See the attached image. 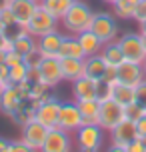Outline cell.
Instances as JSON below:
<instances>
[{
	"mask_svg": "<svg viewBox=\"0 0 146 152\" xmlns=\"http://www.w3.org/2000/svg\"><path fill=\"white\" fill-rule=\"evenodd\" d=\"M92 8L88 6L82 0H74L70 8L64 12V16L60 18V24L70 32V34H80L90 28V22H92Z\"/></svg>",
	"mask_w": 146,
	"mask_h": 152,
	"instance_id": "6da1fadb",
	"label": "cell"
},
{
	"mask_svg": "<svg viewBox=\"0 0 146 152\" xmlns=\"http://www.w3.org/2000/svg\"><path fill=\"white\" fill-rule=\"evenodd\" d=\"M90 30L104 42L116 40L118 36V24L114 22V16L110 12H94L92 14V22H90Z\"/></svg>",
	"mask_w": 146,
	"mask_h": 152,
	"instance_id": "7a4b0ae2",
	"label": "cell"
},
{
	"mask_svg": "<svg viewBox=\"0 0 146 152\" xmlns=\"http://www.w3.org/2000/svg\"><path fill=\"white\" fill-rule=\"evenodd\" d=\"M118 44H120V48H122V54H124L126 60L144 64L146 50H144V46H142L140 32H124L122 36L118 38Z\"/></svg>",
	"mask_w": 146,
	"mask_h": 152,
	"instance_id": "3957f363",
	"label": "cell"
},
{
	"mask_svg": "<svg viewBox=\"0 0 146 152\" xmlns=\"http://www.w3.org/2000/svg\"><path fill=\"white\" fill-rule=\"evenodd\" d=\"M124 118H126V114H124V106L120 102H116L114 98H108V100H104V102H100L98 124L106 130V132H110V130L114 128L116 124H120Z\"/></svg>",
	"mask_w": 146,
	"mask_h": 152,
	"instance_id": "277c9868",
	"label": "cell"
},
{
	"mask_svg": "<svg viewBox=\"0 0 146 152\" xmlns=\"http://www.w3.org/2000/svg\"><path fill=\"white\" fill-rule=\"evenodd\" d=\"M104 132H106V130L102 128L100 124H82V126L74 132L76 146L100 150L102 144H104Z\"/></svg>",
	"mask_w": 146,
	"mask_h": 152,
	"instance_id": "5b68a950",
	"label": "cell"
},
{
	"mask_svg": "<svg viewBox=\"0 0 146 152\" xmlns=\"http://www.w3.org/2000/svg\"><path fill=\"white\" fill-rule=\"evenodd\" d=\"M58 22H60L58 18H54L52 14H48L46 10H42V8L38 6V10L34 12V16L30 18V22L26 24L24 28H26V32H28L30 36L38 38V36H42V34L58 30Z\"/></svg>",
	"mask_w": 146,
	"mask_h": 152,
	"instance_id": "8992f818",
	"label": "cell"
},
{
	"mask_svg": "<svg viewBox=\"0 0 146 152\" xmlns=\"http://www.w3.org/2000/svg\"><path fill=\"white\" fill-rule=\"evenodd\" d=\"M72 150H74L72 134L58 128V126L48 130V136L44 140L42 148H40V152H72Z\"/></svg>",
	"mask_w": 146,
	"mask_h": 152,
	"instance_id": "52a82bcc",
	"label": "cell"
},
{
	"mask_svg": "<svg viewBox=\"0 0 146 152\" xmlns=\"http://www.w3.org/2000/svg\"><path fill=\"white\" fill-rule=\"evenodd\" d=\"M60 100L50 96L48 100L44 102H40L38 106H36V112H34V118L38 122H42L48 130H52L58 126V114H60Z\"/></svg>",
	"mask_w": 146,
	"mask_h": 152,
	"instance_id": "ba28073f",
	"label": "cell"
},
{
	"mask_svg": "<svg viewBox=\"0 0 146 152\" xmlns=\"http://www.w3.org/2000/svg\"><path fill=\"white\" fill-rule=\"evenodd\" d=\"M46 136H48V128L42 122H38L36 118H32L30 122H26L24 126H20V140H24L28 146L36 148V150L42 148Z\"/></svg>",
	"mask_w": 146,
	"mask_h": 152,
	"instance_id": "9c48e42d",
	"label": "cell"
},
{
	"mask_svg": "<svg viewBox=\"0 0 146 152\" xmlns=\"http://www.w3.org/2000/svg\"><path fill=\"white\" fill-rule=\"evenodd\" d=\"M80 126H82V116H80L78 104L76 102H62L60 114H58V128L74 134Z\"/></svg>",
	"mask_w": 146,
	"mask_h": 152,
	"instance_id": "30bf717a",
	"label": "cell"
},
{
	"mask_svg": "<svg viewBox=\"0 0 146 152\" xmlns=\"http://www.w3.org/2000/svg\"><path fill=\"white\" fill-rule=\"evenodd\" d=\"M38 70H40V80L50 88H56L62 82V70L58 56H44L38 64Z\"/></svg>",
	"mask_w": 146,
	"mask_h": 152,
	"instance_id": "8fae6325",
	"label": "cell"
},
{
	"mask_svg": "<svg viewBox=\"0 0 146 152\" xmlns=\"http://www.w3.org/2000/svg\"><path fill=\"white\" fill-rule=\"evenodd\" d=\"M138 128H136V122L124 118L120 124H116L114 128L110 130V142L116 146H122L126 148L128 144H132L134 140H138Z\"/></svg>",
	"mask_w": 146,
	"mask_h": 152,
	"instance_id": "7c38bea8",
	"label": "cell"
},
{
	"mask_svg": "<svg viewBox=\"0 0 146 152\" xmlns=\"http://www.w3.org/2000/svg\"><path fill=\"white\" fill-rule=\"evenodd\" d=\"M144 78H146L144 68H142V64H138V62L124 60L122 64L116 66V82H122V84H128V86H134L136 88Z\"/></svg>",
	"mask_w": 146,
	"mask_h": 152,
	"instance_id": "4fadbf2b",
	"label": "cell"
},
{
	"mask_svg": "<svg viewBox=\"0 0 146 152\" xmlns=\"http://www.w3.org/2000/svg\"><path fill=\"white\" fill-rule=\"evenodd\" d=\"M2 4H8L12 14L16 16L18 24H26L30 22V18L34 16V12L38 10V0H4Z\"/></svg>",
	"mask_w": 146,
	"mask_h": 152,
	"instance_id": "5bb4252c",
	"label": "cell"
},
{
	"mask_svg": "<svg viewBox=\"0 0 146 152\" xmlns=\"http://www.w3.org/2000/svg\"><path fill=\"white\" fill-rule=\"evenodd\" d=\"M62 40H64V34L58 30H52L48 34H42V36L36 38V46H38L42 56H58Z\"/></svg>",
	"mask_w": 146,
	"mask_h": 152,
	"instance_id": "9a60e30c",
	"label": "cell"
},
{
	"mask_svg": "<svg viewBox=\"0 0 146 152\" xmlns=\"http://www.w3.org/2000/svg\"><path fill=\"white\" fill-rule=\"evenodd\" d=\"M72 98H74V102L96 98V80L88 78V76L76 78L72 82Z\"/></svg>",
	"mask_w": 146,
	"mask_h": 152,
	"instance_id": "2e32d148",
	"label": "cell"
},
{
	"mask_svg": "<svg viewBox=\"0 0 146 152\" xmlns=\"http://www.w3.org/2000/svg\"><path fill=\"white\" fill-rule=\"evenodd\" d=\"M36 106H38V102L32 98V96H24V100L20 102V106L16 108V110H14L12 114H10L8 118L14 122L16 126H24L26 122H30L32 118H34Z\"/></svg>",
	"mask_w": 146,
	"mask_h": 152,
	"instance_id": "e0dca14e",
	"label": "cell"
},
{
	"mask_svg": "<svg viewBox=\"0 0 146 152\" xmlns=\"http://www.w3.org/2000/svg\"><path fill=\"white\" fill-rule=\"evenodd\" d=\"M22 100H24V96H22V92L18 90V86L16 84H8L4 94H2V98H0V112L10 116L16 108L20 106Z\"/></svg>",
	"mask_w": 146,
	"mask_h": 152,
	"instance_id": "ac0fdd59",
	"label": "cell"
},
{
	"mask_svg": "<svg viewBox=\"0 0 146 152\" xmlns=\"http://www.w3.org/2000/svg\"><path fill=\"white\" fill-rule=\"evenodd\" d=\"M62 80L74 82L76 78L84 76V58H60Z\"/></svg>",
	"mask_w": 146,
	"mask_h": 152,
	"instance_id": "d6986e66",
	"label": "cell"
},
{
	"mask_svg": "<svg viewBox=\"0 0 146 152\" xmlns=\"http://www.w3.org/2000/svg\"><path fill=\"white\" fill-rule=\"evenodd\" d=\"M106 60L98 54H92V56H86L84 58V76L92 78V80H102L104 78V72H106Z\"/></svg>",
	"mask_w": 146,
	"mask_h": 152,
	"instance_id": "ffe728a7",
	"label": "cell"
},
{
	"mask_svg": "<svg viewBox=\"0 0 146 152\" xmlns=\"http://www.w3.org/2000/svg\"><path fill=\"white\" fill-rule=\"evenodd\" d=\"M58 58H86L82 46L78 42V38L72 34V36H64L60 44V50H58Z\"/></svg>",
	"mask_w": 146,
	"mask_h": 152,
	"instance_id": "44dd1931",
	"label": "cell"
},
{
	"mask_svg": "<svg viewBox=\"0 0 146 152\" xmlns=\"http://www.w3.org/2000/svg\"><path fill=\"white\" fill-rule=\"evenodd\" d=\"M100 56L106 60V64H112V66H118L122 64L126 58L122 54V48L118 44V38L116 40H110V42H104L102 44V50H100Z\"/></svg>",
	"mask_w": 146,
	"mask_h": 152,
	"instance_id": "7402d4cb",
	"label": "cell"
},
{
	"mask_svg": "<svg viewBox=\"0 0 146 152\" xmlns=\"http://www.w3.org/2000/svg\"><path fill=\"white\" fill-rule=\"evenodd\" d=\"M80 108V116H82V124H98V112H100V102L96 98L90 100H80L76 102Z\"/></svg>",
	"mask_w": 146,
	"mask_h": 152,
	"instance_id": "603a6c76",
	"label": "cell"
},
{
	"mask_svg": "<svg viewBox=\"0 0 146 152\" xmlns=\"http://www.w3.org/2000/svg\"><path fill=\"white\" fill-rule=\"evenodd\" d=\"M76 38H78V42H80V46H82V50H84L86 56L98 54L100 50H102V40H100L90 28L84 30V32H80V34H76Z\"/></svg>",
	"mask_w": 146,
	"mask_h": 152,
	"instance_id": "cb8c5ba5",
	"label": "cell"
},
{
	"mask_svg": "<svg viewBox=\"0 0 146 152\" xmlns=\"http://www.w3.org/2000/svg\"><path fill=\"white\" fill-rule=\"evenodd\" d=\"M112 98L116 102H120L122 106H128L134 102V86H128V84L116 82L114 88H112Z\"/></svg>",
	"mask_w": 146,
	"mask_h": 152,
	"instance_id": "d4e9b609",
	"label": "cell"
},
{
	"mask_svg": "<svg viewBox=\"0 0 146 152\" xmlns=\"http://www.w3.org/2000/svg\"><path fill=\"white\" fill-rule=\"evenodd\" d=\"M34 48H36V38L30 36L28 32H24L22 36H18L14 42H12V50H14V52H18L22 58H24L28 52H32Z\"/></svg>",
	"mask_w": 146,
	"mask_h": 152,
	"instance_id": "484cf974",
	"label": "cell"
},
{
	"mask_svg": "<svg viewBox=\"0 0 146 152\" xmlns=\"http://www.w3.org/2000/svg\"><path fill=\"white\" fill-rule=\"evenodd\" d=\"M138 0H116L112 8H114V16L120 20H132V12Z\"/></svg>",
	"mask_w": 146,
	"mask_h": 152,
	"instance_id": "4316f807",
	"label": "cell"
},
{
	"mask_svg": "<svg viewBox=\"0 0 146 152\" xmlns=\"http://www.w3.org/2000/svg\"><path fill=\"white\" fill-rule=\"evenodd\" d=\"M38 6L42 8V10H46L48 14H52L54 18H58V20H60L62 16H64V12L68 10V8L64 6L60 0H40Z\"/></svg>",
	"mask_w": 146,
	"mask_h": 152,
	"instance_id": "83f0119b",
	"label": "cell"
},
{
	"mask_svg": "<svg viewBox=\"0 0 146 152\" xmlns=\"http://www.w3.org/2000/svg\"><path fill=\"white\" fill-rule=\"evenodd\" d=\"M10 68V78H8V82L10 84H18L26 80V74H28V66L20 62V64H14V66H8Z\"/></svg>",
	"mask_w": 146,
	"mask_h": 152,
	"instance_id": "f1b7e54d",
	"label": "cell"
},
{
	"mask_svg": "<svg viewBox=\"0 0 146 152\" xmlns=\"http://www.w3.org/2000/svg\"><path fill=\"white\" fill-rule=\"evenodd\" d=\"M112 88H114V84L106 82L104 78L102 80H96V100L98 102H104V100L112 98Z\"/></svg>",
	"mask_w": 146,
	"mask_h": 152,
	"instance_id": "f546056e",
	"label": "cell"
},
{
	"mask_svg": "<svg viewBox=\"0 0 146 152\" xmlns=\"http://www.w3.org/2000/svg\"><path fill=\"white\" fill-rule=\"evenodd\" d=\"M124 114H126V118L132 122H136L138 118H142L146 114V110L140 104H136V102H132V104H128V106H124Z\"/></svg>",
	"mask_w": 146,
	"mask_h": 152,
	"instance_id": "4dcf8cb0",
	"label": "cell"
},
{
	"mask_svg": "<svg viewBox=\"0 0 146 152\" xmlns=\"http://www.w3.org/2000/svg\"><path fill=\"white\" fill-rule=\"evenodd\" d=\"M2 32H4V36H6L10 42H14L18 36H22L24 32H26V28H24L22 24L16 22V24H10V26H4V30H2Z\"/></svg>",
	"mask_w": 146,
	"mask_h": 152,
	"instance_id": "1f68e13d",
	"label": "cell"
},
{
	"mask_svg": "<svg viewBox=\"0 0 146 152\" xmlns=\"http://www.w3.org/2000/svg\"><path fill=\"white\" fill-rule=\"evenodd\" d=\"M134 102L140 104V106L146 110V78L136 86V88H134Z\"/></svg>",
	"mask_w": 146,
	"mask_h": 152,
	"instance_id": "d6a6232c",
	"label": "cell"
},
{
	"mask_svg": "<svg viewBox=\"0 0 146 152\" xmlns=\"http://www.w3.org/2000/svg\"><path fill=\"white\" fill-rule=\"evenodd\" d=\"M132 20L138 22V24L146 20V0H138V2H136L134 12H132Z\"/></svg>",
	"mask_w": 146,
	"mask_h": 152,
	"instance_id": "836d02e7",
	"label": "cell"
},
{
	"mask_svg": "<svg viewBox=\"0 0 146 152\" xmlns=\"http://www.w3.org/2000/svg\"><path fill=\"white\" fill-rule=\"evenodd\" d=\"M42 58H44V56L40 54L38 46H36L32 52H28L26 56H24V64H26L28 68H34V66H38V64H40V60H42Z\"/></svg>",
	"mask_w": 146,
	"mask_h": 152,
	"instance_id": "e575fe53",
	"label": "cell"
},
{
	"mask_svg": "<svg viewBox=\"0 0 146 152\" xmlns=\"http://www.w3.org/2000/svg\"><path fill=\"white\" fill-rule=\"evenodd\" d=\"M10 152H40L36 150V148H32V146H28L24 140H10Z\"/></svg>",
	"mask_w": 146,
	"mask_h": 152,
	"instance_id": "d590c367",
	"label": "cell"
},
{
	"mask_svg": "<svg viewBox=\"0 0 146 152\" xmlns=\"http://www.w3.org/2000/svg\"><path fill=\"white\" fill-rule=\"evenodd\" d=\"M126 150H128V152H146V144H144L142 138H138V140H134L132 144L126 146Z\"/></svg>",
	"mask_w": 146,
	"mask_h": 152,
	"instance_id": "8d00e7d4",
	"label": "cell"
},
{
	"mask_svg": "<svg viewBox=\"0 0 146 152\" xmlns=\"http://www.w3.org/2000/svg\"><path fill=\"white\" fill-rule=\"evenodd\" d=\"M104 80H106V82L116 84V66H112V64H108V66H106V72H104Z\"/></svg>",
	"mask_w": 146,
	"mask_h": 152,
	"instance_id": "74e56055",
	"label": "cell"
},
{
	"mask_svg": "<svg viewBox=\"0 0 146 152\" xmlns=\"http://www.w3.org/2000/svg\"><path fill=\"white\" fill-rule=\"evenodd\" d=\"M136 128H138V136L140 138H146V114L142 118L136 120Z\"/></svg>",
	"mask_w": 146,
	"mask_h": 152,
	"instance_id": "f35d334b",
	"label": "cell"
},
{
	"mask_svg": "<svg viewBox=\"0 0 146 152\" xmlns=\"http://www.w3.org/2000/svg\"><path fill=\"white\" fill-rule=\"evenodd\" d=\"M8 78H10V68H8V64L4 62V64H0V82H8Z\"/></svg>",
	"mask_w": 146,
	"mask_h": 152,
	"instance_id": "ab89813d",
	"label": "cell"
},
{
	"mask_svg": "<svg viewBox=\"0 0 146 152\" xmlns=\"http://www.w3.org/2000/svg\"><path fill=\"white\" fill-rule=\"evenodd\" d=\"M0 50H12V42H10V40H8L6 36H4V32L0 30Z\"/></svg>",
	"mask_w": 146,
	"mask_h": 152,
	"instance_id": "60d3db41",
	"label": "cell"
},
{
	"mask_svg": "<svg viewBox=\"0 0 146 152\" xmlns=\"http://www.w3.org/2000/svg\"><path fill=\"white\" fill-rule=\"evenodd\" d=\"M0 152H10V140L0 136Z\"/></svg>",
	"mask_w": 146,
	"mask_h": 152,
	"instance_id": "b9f144b4",
	"label": "cell"
},
{
	"mask_svg": "<svg viewBox=\"0 0 146 152\" xmlns=\"http://www.w3.org/2000/svg\"><path fill=\"white\" fill-rule=\"evenodd\" d=\"M104 152H128L126 148H122V146H116V144H110Z\"/></svg>",
	"mask_w": 146,
	"mask_h": 152,
	"instance_id": "7bdbcfd3",
	"label": "cell"
},
{
	"mask_svg": "<svg viewBox=\"0 0 146 152\" xmlns=\"http://www.w3.org/2000/svg\"><path fill=\"white\" fill-rule=\"evenodd\" d=\"M76 152H100V150H96V148H82V146H78Z\"/></svg>",
	"mask_w": 146,
	"mask_h": 152,
	"instance_id": "ee69618b",
	"label": "cell"
},
{
	"mask_svg": "<svg viewBox=\"0 0 146 152\" xmlns=\"http://www.w3.org/2000/svg\"><path fill=\"white\" fill-rule=\"evenodd\" d=\"M6 62V50H0V64Z\"/></svg>",
	"mask_w": 146,
	"mask_h": 152,
	"instance_id": "f6af8a7d",
	"label": "cell"
},
{
	"mask_svg": "<svg viewBox=\"0 0 146 152\" xmlns=\"http://www.w3.org/2000/svg\"><path fill=\"white\" fill-rule=\"evenodd\" d=\"M6 82H0V98H2V94H4V90H6Z\"/></svg>",
	"mask_w": 146,
	"mask_h": 152,
	"instance_id": "bcb514c9",
	"label": "cell"
},
{
	"mask_svg": "<svg viewBox=\"0 0 146 152\" xmlns=\"http://www.w3.org/2000/svg\"><path fill=\"white\" fill-rule=\"evenodd\" d=\"M140 38H142V46H144V50H146V32H140Z\"/></svg>",
	"mask_w": 146,
	"mask_h": 152,
	"instance_id": "7dc6e473",
	"label": "cell"
},
{
	"mask_svg": "<svg viewBox=\"0 0 146 152\" xmlns=\"http://www.w3.org/2000/svg\"><path fill=\"white\" fill-rule=\"evenodd\" d=\"M60 2H62V4H64V6H66V8H70V4H72L74 0H60Z\"/></svg>",
	"mask_w": 146,
	"mask_h": 152,
	"instance_id": "c3c4849f",
	"label": "cell"
},
{
	"mask_svg": "<svg viewBox=\"0 0 146 152\" xmlns=\"http://www.w3.org/2000/svg\"><path fill=\"white\" fill-rule=\"evenodd\" d=\"M138 26H140V32H146V20H144V22H140Z\"/></svg>",
	"mask_w": 146,
	"mask_h": 152,
	"instance_id": "681fc988",
	"label": "cell"
},
{
	"mask_svg": "<svg viewBox=\"0 0 146 152\" xmlns=\"http://www.w3.org/2000/svg\"><path fill=\"white\" fill-rule=\"evenodd\" d=\"M102 2H106V4H114L116 0H102Z\"/></svg>",
	"mask_w": 146,
	"mask_h": 152,
	"instance_id": "f907efd6",
	"label": "cell"
},
{
	"mask_svg": "<svg viewBox=\"0 0 146 152\" xmlns=\"http://www.w3.org/2000/svg\"><path fill=\"white\" fill-rule=\"evenodd\" d=\"M142 68H144V74H146V60H144V64H142Z\"/></svg>",
	"mask_w": 146,
	"mask_h": 152,
	"instance_id": "816d5d0a",
	"label": "cell"
},
{
	"mask_svg": "<svg viewBox=\"0 0 146 152\" xmlns=\"http://www.w3.org/2000/svg\"><path fill=\"white\" fill-rule=\"evenodd\" d=\"M38 2H40V0H38Z\"/></svg>",
	"mask_w": 146,
	"mask_h": 152,
	"instance_id": "f5cc1de1",
	"label": "cell"
}]
</instances>
